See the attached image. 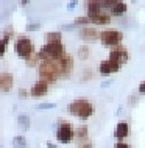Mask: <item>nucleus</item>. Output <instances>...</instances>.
<instances>
[{
  "label": "nucleus",
  "instance_id": "nucleus-1",
  "mask_svg": "<svg viewBox=\"0 0 145 148\" xmlns=\"http://www.w3.org/2000/svg\"><path fill=\"white\" fill-rule=\"evenodd\" d=\"M67 112L76 119L83 120V122H86V120H89L94 115L95 106L94 103L86 98H76V100H72L67 105Z\"/></svg>",
  "mask_w": 145,
  "mask_h": 148
},
{
  "label": "nucleus",
  "instance_id": "nucleus-2",
  "mask_svg": "<svg viewBox=\"0 0 145 148\" xmlns=\"http://www.w3.org/2000/svg\"><path fill=\"white\" fill-rule=\"evenodd\" d=\"M38 73H39V79H44L47 83H55L61 78L59 73V67H58V61H44L39 62L38 66Z\"/></svg>",
  "mask_w": 145,
  "mask_h": 148
},
{
  "label": "nucleus",
  "instance_id": "nucleus-3",
  "mask_svg": "<svg viewBox=\"0 0 145 148\" xmlns=\"http://www.w3.org/2000/svg\"><path fill=\"white\" fill-rule=\"evenodd\" d=\"M14 51H16V55L22 59H28L33 53H36L33 41H31L30 38H27V36H19V38L16 39Z\"/></svg>",
  "mask_w": 145,
  "mask_h": 148
},
{
  "label": "nucleus",
  "instance_id": "nucleus-4",
  "mask_svg": "<svg viewBox=\"0 0 145 148\" xmlns=\"http://www.w3.org/2000/svg\"><path fill=\"white\" fill-rule=\"evenodd\" d=\"M55 137L59 143H70L75 139V130L67 120H59L55 131Z\"/></svg>",
  "mask_w": 145,
  "mask_h": 148
},
{
  "label": "nucleus",
  "instance_id": "nucleus-5",
  "mask_svg": "<svg viewBox=\"0 0 145 148\" xmlns=\"http://www.w3.org/2000/svg\"><path fill=\"white\" fill-rule=\"evenodd\" d=\"M122 41H123V33L120 30L108 28V30L100 31V42H102V45H104V47L114 49V47H117V45H122Z\"/></svg>",
  "mask_w": 145,
  "mask_h": 148
},
{
  "label": "nucleus",
  "instance_id": "nucleus-6",
  "mask_svg": "<svg viewBox=\"0 0 145 148\" xmlns=\"http://www.w3.org/2000/svg\"><path fill=\"white\" fill-rule=\"evenodd\" d=\"M108 59H111V61L123 66V64H126L128 59H130V53H128V50L125 49L123 45H117V47H114V49H111L109 58Z\"/></svg>",
  "mask_w": 145,
  "mask_h": 148
},
{
  "label": "nucleus",
  "instance_id": "nucleus-7",
  "mask_svg": "<svg viewBox=\"0 0 145 148\" xmlns=\"http://www.w3.org/2000/svg\"><path fill=\"white\" fill-rule=\"evenodd\" d=\"M58 67H59L61 78H69L70 72L74 70V56L69 53H66L61 59H58Z\"/></svg>",
  "mask_w": 145,
  "mask_h": 148
},
{
  "label": "nucleus",
  "instance_id": "nucleus-8",
  "mask_svg": "<svg viewBox=\"0 0 145 148\" xmlns=\"http://www.w3.org/2000/svg\"><path fill=\"white\" fill-rule=\"evenodd\" d=\"M120 64L117 62H114V61H111V59H104V61L100 62V66H98V72H100V75H103V77H108V75H114V73H117V72L120 70Z\"/></svg>",
  "mask_w": 145,
  "mask_h": 148
},
{
  "label": "nucleus",
  "instance_id": "nucleus-9",
  "mask_svg": "<svg viewBox=\"0 0 145 148\" xmlns=\"http://www.w3.org/2000/svg\"><path fill=\"white\" fill-rule=\"evenodd\" d=\"M48 86H50V83L44 81V79H38V81H36L33 86H31L30 95H31L33 98H41V97H44V95H47Z\"/></svg>",
  "mask_w": 145,
  "mask_h": 148
},
{
  "label": "nucleus",
  "instance_id": "nucleus-10",
  "mask_svg": "<svg viewBox=\"0 0 145 148\" xmlns=\"http://www.w3.org/2000/svg\"><path fill=\"white\" fill-rule=\"evenodd\" d=\"M84 8H86V16H94L103 13L104 3L103 0H84Z\"/></svg>",
  "mask_w": 145,
  "mask_h": 148
},
{
  "label": "nucleus",
  "instance_id": "nucleus-11",
  "mask_svg": "<svg viewBox=\"0 0 145 148\" xmlns=\"http://www.w3.org/2000/svg\"><path fill=\"white\" fill-rule=\"evenodd\" d=\"M130 136V123L126 120H120V122L115 125L114 130V137L117 140H125V139Z\"/></svg>",
  "mask_w": 145,
  "mask_h": 148
},
{
  "label": "nucleus",
  "instance_id": "nucleus-12",
  "mask_svg": "<svg viewBox=\"0 0 145 148\" xmlns=\"http://www.w3.org/2000/svg\"><path fill=\"white\" fill-rule=\"evenodd\" d=\"M14 86V77L8 72H2L0 73V90L2 92H10Z\"/></svg>",
  "mask_w": 145,
  "mask_h": 148
},
{
  "label": "nucleus",
  "instance_id": "nucleus-13",
  "mask_svg": "<svg viewBox=\"0 0 145 148\" xmlns=\"http://www.w3.org/2000/svg\"><path fill=\"white\" fill-rule=\"evenodd\" d=\"M80 38L86 42H94L97 39H100V33L95 28H92V27H83L80 30Z\"/></svg>",
  "mask_w": 145,
  "mask_h": 148
},
{
  "label": "nucleus",
  "instance_id": "nucleus-14",
  "mask_svg": "<svg viewBox=\"0 0 145 148\" xmlns=\"http://www.w3.org/2000/svg\"><path fill=\"white\" fill-rule=\"evenodd\" d=\"M89 17V21L91 23H94V25H109L111 23V14H108V13H98V14H94V16H87Z\"/></svg>",
  "mask_w": 145,
  "mask_h": 148
},
{
  "label": "nucleus",
  "instance_id": "nucleus-15",
  "mask_svg": "<svg viewBox=\"0 0 145 148\" xmlns=\"http://www.w3.org/2000/svg\"><path fill=\"white\" fill-rule=\"evenodd\" d=\"M75 139L78 140V143L87 142L89 140V128H87L86 125H80L75 130Z\"/></svg>",
  "mask_w": 145,
  "mask_h": 148
},
{
  "label": "nucleus",
  "instance_id": "nucleus-16",
  "mask_svg": "<svg viewBox=\"0 0 145 148\" xmlns=\"http://www.w3.org/2000/svg\"><path fill=\"white\" fill-rule=\"evenodd\" d=\"M126 10H128V5L123 2V0H120L117 5H115V6L109 11V14H111V16H115V17H120V16H123L125 13H126Z\"/></svg>",
  "mask_w": 145,
  "mask_h": 148
},
{
  "label": "nucleus",
  "instance_id": "nucleus-17",
  "mask_svg": "<svg viewBox=\"0 0 145 148\" xmlns=\"http://www.w3.org/2000/svg\"><path fill=\"white\" fill-rule=\"evenodd\" d=\"M17 125H19V128H21L22 131H28L30 126H31V120H30V117H28L27 114H21L17 117Z\"/></svg>",
  "mask_w": 145,
  "mask_h": 148
},
{
  "label": "nucleus",
  "instance_id": "nucleus-18",
  "mask_svg": "<svg viewBox=\"0 0 145 148\" xmlns=\"http://www.w3.org/2000/svg\"><path fill=\"white\" fill-rule=\"evenodd\" d=\"M11 142H13V147H14V148H27V147H28L27 137H25V136H22V134L14 136Z\"/></svg>",
  "mask_w": 145,
  "mask_h": 148
},
{
  "label": "nucleus",
  "instance_id": "nucleus-19",
  "mask_svg": "<svg viewBox=\"0 0 145 148\" xmlns=\"http://www.w3.org/2000/svg\"><path fill=\"white\" fill-rule=\"evenodd\" d=\"M50 42H63V34L59 31L45 33V44H50Z\"/></svg>",
  "mask_w": 145,
  "mask_h": 148
},
{
  "label": "nucleus",
  "instance_id": "nucleus-20",
  "mask_svg": "<svg viewBox=\"0 0 145 148\" xmlns=\"http://www.w3.org/2000/svg\"><path fill=\"white\" fill-rule=\"evenodd\" d=\"M89 55H91V50H89V47H87V45H83V47H80V49H78V58L80 59H83V61H84V59L89 58Z\"/></svg>",
  "mask_w": 145,
  "mask_h": 148
},
{
  "label": "nucleus",
  "instance_id": "nucleus-21",
  "mask_svg": "<svg viewBox=\"0 0 145 148\" xmlns=\"http://www.w3.org/2000/svg\"><path fill=\"white\" fill-rule=\"evenodd\" d=\"M25 62H27L28 67H36V66H38V62H41V61H39V56H38V51L33 53L28 59H25Z\"/></svg>",
  "mask_w": 145,
  "mask_h": 148
},
{
  "label": "nucleus",
  "instance_id": "nucleus-22",
  "mask_svg": "<svg viewBox=\"0 0 145 148\" xmlns=\"http://www.w3.org/2000/svg\"><path fill=\"white\" fill-rule=\"evenodd\" d=\"M74 23L76 27H80V25H87V23H91V21H89L87 16H81V17H76L74 21Z\"/></svg>",
  "mask_w": 145,
  "mask_h": 148
},
{
  "label": "nucleus",
  "instance_id": "nucleus-23",
  "mask_svg": "<svg viewBox=\"0 0 145 148\" xmlns=\"http://www.w3.org/2000/svg\"><path fill=\"white\" fill-rule=\"evenodd\" d=\"M10 36H5L3 34V38H2V44H0V45H2V49H0V55H5V51H6V47H8V42H10Z\"/></svg>",
  "mask_w": 145,
  "mask_h": 148
},
{
  "label": "nucleus",
  "instance_id": "nucleus-24",
  "mask_svg": "<svg viewBox=\"0 0 145 148\" xmlns=\"http://www.w3.org/2000/svg\"><path fill=\"white\" fill-rule=\"evenodd\" d=\"M120 2V0H103V3H104V10H112V8H114L115 5H117V3Z\"/></svg>",
  "mask_w": 145,
  "mask_h": 148
},
{
  "label": "nucleus",
  "instance_id": "nucleus-25",
  "mask_svg": "<svg viewBox=\"0 0 145 148\" xmlns=\"http://www.w3.org/2000/svg\"><path fill=\"white\" fill-rule=\"evenodd\" d=\"M56 103H41L38 106V111H45V109H55Z\"/></svg>",
  "mask_w": 145,
  "mask_h": 148
},
{
  "label": "nucleus",
  "instance_id": "nucleus-26",
  "mask_svg": "<svg viewBox=\"0 0 145 148\" xmlns=\"http://www.w3.org/2000/svg\"><path fill=\"white\" fill-rule=\"evenodd\" d=\"M114 148H131L130 143H126L125 140H117L114 143Z\"/></svg>",
  "mask_w": 145,
  "mask_h": 148
},
{
  "label": "nucleus",
  "instance_id": "nucleus-27",
  "mask_svg": "<svg viewBox=\"0 0 145 148\" xmlns=\"http://www.w3.org/2000/svg\"><path fill=\"white\" fill-rule=\"evenodd\" d=\"M39 28H41V23H39V22L28 23V25H27V30L28 31H36V30H39Z\"/></svg>",
  "mask_w": 145,
  "mask_h": 148
},
{
  "label": "nucleus",
  "instance_id": "nucleus-28",
  "mask_svg": "<svg viewBox=\"0 0 145 148\" xmlns=\"http://www.w3.org/2000/svg\"><path fill=\"white\" fill-rule=\"evenodd\" d=\"M17 95H19V98H21V100H25V98H28V90L27 89H19Z\"/></svg>",
  "mask_w": 145,
  "mask_h": 148
},
{
  "label": "nucleus",
  "instance_id": "nucleus-29",
  "mask_svg": "<svg viewBox=\"0 0 145 148\" xmlns=\"http://www.w3.org/2000/svg\"><path fill=\"white\" fill-rule=\"evenodd\" d=\"M78 148H94V143H92L91 140H87V142L78 143Z\"/></svg>",
  "mask_w": 145,
  "mask_h": 148
},
{
  "label": "nucleus",
  "instance_id": "nucleus-30",
  "mask_svg": "<svg viewBox=\"0 0 145 148\" xmlns=\"http://www.w3.org/2000/svg\"><path fill=\"white\" fill-rule=\"evenodd\" d=\"M75 28H78V27H76L74 22H72V23H69V25H63L61 30H64V31H70V30H75Z\"/></svg>",
  "mask_w": 145,
  "mask_h": 148
},
{
  "label": "nucleus",
  "instance_id": "nucleus-31",
  "mask_svg": "<svg viewBox=\"0 0 145 148\" xmlns=\"http://www.w3.org/2000/svg\"><path fill=\"white\" fill-rule=\"evenodd\" d=\"M137 90H139V94H142V95H145V79L142 83L139 84V87H137Z\"/></svg>",
  "mask_w": 145,
  "mask_h": 148
},
{
  "label": "nucleus",
  "instance_id": "nucleus-32",
  "mask_svg": "<svg viewBox=\"0 0 145 148\" xmlns=\"http://www.w3.org/2000/svg\"><path fill=\"white\" fill-rule=\"evenodd\" d=\"M45 147H47V148H59L58 145H56V143L50 142V140H48V142H45Z\"/></svg>",
  "mask_w": 145,
  "mask_h": 148
},
{
  "label": "nucleus",
  "instance_id": "nucleus-33",
  "mask_svg": "<svg viewBox=\"0 0 145 148\" xmlns=\"http://www.w3.org/2000/svg\"><path fill=\"white\" fill-rule=\"evenodd\" d=\"M74 6H76V0H72V2L67 3V10H72Z\"/></svg>",
  "mask_w": 145,
  "mask_h": 148
},
{
  "label": "nucleus",
  "instance_id": "nucleus-34",
  "mask_svg": "<svg viewBox=\"0 0 145 148\" xmlns=\"http://www.w3.org/2000/svg\"><path fill=\"white\" fill-rule=\"evenodd\" d=\"M109 84H111V81H109V79H108V81H104V83H103L102 86H103V87H108V86H109Z\"/></svg>",
  "mask_w": 145,
  "mask_h": 148
}]
</instances>
